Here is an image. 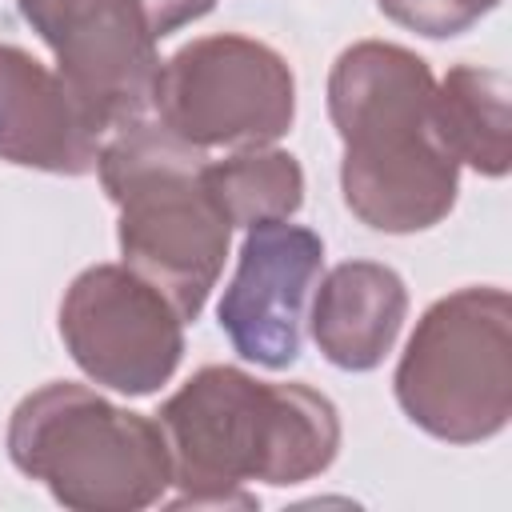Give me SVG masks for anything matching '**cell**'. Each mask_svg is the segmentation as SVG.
<instances>
[{"instance_id": "obj_1", "label": "cell", "mask_w": 512, "mask_h": 512, "mask_svg": "<svg viewBox=\"0 0 512 512\" xmlns=\"http://www.w3.org/2000/svg\"><path fill=\"white\" fill-rule=\"evenodd\" d=\"M328 112L344 144L340 188L376 232H424L456 204L460 164L436 116L428 64L384 40L344 48L328 76Z\"/></svg>"}, {"instance_id": "obj_2", "label": "cell", "mask_w": 512, "mask_h": 512, "mask_svg": "<svg viewBox=\"0 0 512 512\" xmlns=\"http://www.w3.org/2000/svg\"><path fill=\"white\" fill-rule=\"evenodd\" d=\"M156 424L168 440L176 508H256L248 480L300 484L340 448V416L308 384H268L228 364L200 368L164 400Z\"/></svg>"}, {"instance_id": "obj_3", "label": "cell", "mask_w": 512, "mask_h": 512, "mask_svg": "<svg viewBox=\"0 0 512 512\" xmlns=\"http://www.w3.org/2000/svg\"><path fill=\"white\" fill-rule=\"evenodd\" d=\"M204 148L160 120H132L100 144V184L120 208V252L180 320H196L228 256L232 224L204 184Z\"/></svg>"}, {"instance_id": "obj_4", "label": "cell", "mask_w": 512, "mask_h": 512, "mask_svg": "<svg viewBox=\"0 0 512 512\" xmlns=\"http://www.w3.org/2000/svg\"><path fill=\"white\" fill-rule=\"evenodd\" d=\"M8 456L68 508H144L172 484L160 424L68 380L44 384L16 404Z\"/></svg>"}, {"instance_id": "obj_5", "label": "cell", "mask_w": 512, "mask_h": 512, "mask_svg": "<svg viewBox=\"0 0 512 512\" xmlns=\"http://www.w3.org/2000/svg\"><path fill=\"white\" fill-rule=\"evenodd\" d=\"M412 424L448 444L496 436L512 412V304L504 288H460L436 300L396 368Z\"/></svg>"}, {"instance_id": "obj_6", "label": "cell", "mask_w": 512, "mask_h": 512, "mask_svg": "<svg viewBox=\"0 0 512 512\" xmlns=\"http://www.w3.org/2000/svg\"><path fill=\"white\" fill-rule=\"evenodd\" d=\"M152 108L164 128L204 152L268 148L292 128L296 80L288 60L252 36H200L160 64Z\"/></svg>"}, {"instance_id": "obj_7", "label": "cell", "mask_w": 512, "mask_h": 512, "mask_svg": "<svg viewBox=\"0 0 512 512\" xmlns=\"http://www.w3.org/2000/svg\"><path fill=\"white\" fill-rule=\"evenodd\" d=\"M60 336L96 384L124 396L156 392L184 352L180 312L128 264H96L72 280L60 300Z\"/></svg>"}, {"instance_id": "obj_8", "label": "cell", "mask_w": 512, "mask_h": 512, "mask_svg": "<svg viewBox=\"0 0 512 512\" xmlns=\"http://www.w3.org/2000/svg\"><path fill=\"white\" fill-rule=\"evenodd\" d=\"M56 52V72L100 136L152 108L156 36L136 0H44L24 16Z\"/></svg>"}, {"instance_id": "obj_9", "label": "cell", "mask_w": 512, "mask_h": 512, "mask_svg": "<svg viewBox=\"0 0 512 512\" xmlns=\"http://www.w3.org/2000/svg\"><path fill=\"white\" fill-rule=\"evenodd\" d=\"M324 264V240L288 220H260L240 244L220 300V328L260 368H288L304 344L308 296Z\"/></svg>"}, {"instance_id": "obj_10", "label": "cell", "mask_w": 512, "mask_h": 512, "mask_svg": "<svg viewBox=\"0 0 512 512\" xmlns=\"http://www.w3.org/2000/svg\"><path fill=\"white\" fill-rule=\"evenodd\" d=\"M104 136L88 124L60 72L24 48L0 44V160L60 176H84L100 160Z\"/></svg>"}, {"instance_id": "obj_11", "label": "cell", "mask_w": 512, "mask_h": 512, "mask_svg": "<svg viewBox=\"0 0 512 512\" xmlns=\"http://www.w3.org/2000/svg\"><path fill=\"white\" fill-rule=\"evenodd\" d=\"M404 312L408 292L396 268L376 260H348L320 280L312 304V336L328 364L344 372H368L392 352Z\"/></svg>"}, {"instance_id": "obj_12", "label": "cell", "mask_w": 512, "mask_h": 512, "mask_svg": "<svg viewBox=\"0 0 512 512\" xmlns=\"http://www.w3.org/2000/svg\"><path fill=\"white\" fill-rule=\"evenodd\" d=\"M436 116L456 164H468L480 176L508 172V76L500 68H448L444 84H436Z\"/></svg>"}, {"instance_id": "obj_13", "label": "cell", "mask_w": 512, "mask_h": 512, "mask_svg": "<svg viewBox=\"0 0 512 512\" xmlns=\"http://www.w3.org/2000/svg\"><path fill=\"white\" fill-rule=\"evenodd\" d=\"M204 184L232 228L288 220L304 204V172L280 148H244L228 160H208Z\"/></svg>"}, {"instance_id": "obj_14", "label": "cell", "mask_w": 512, "mask_h": 512, "mask_svg": "<svg viewBox=\"0 0 512 512\" xmlns=\"http://www.w3.org/2000/svg\"><path fill=\"white\" fill-rule=\"evenodd\" d=\"M380 12L420 36H456L472 28L480 16H488L500 0H376Z\"/></svg>"}, {"instance_id": "obj_15", "label": "cell", "mask_w": 512, "mask_h": 512, "mask_svg": "<svg viewBox=\"0 0 512 512\" xmlns=\"http://www.w3.org/2000/svg\"><path fill=\"white\" fill-rule=\"evenodd\" d=\"M136 4H140L144 20H148L152 36L164 40L168 32H176V28L192 24V20H200L204 12H212L216 0H136Z\"/></svg>"}]
</instances>
